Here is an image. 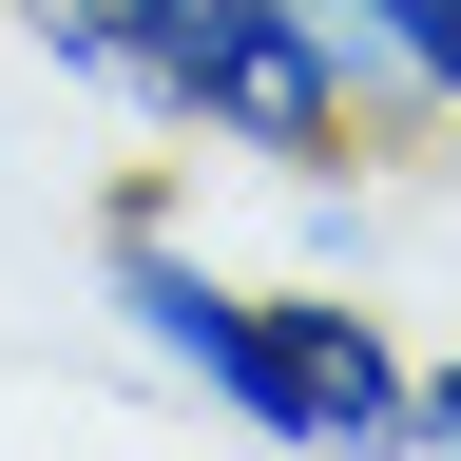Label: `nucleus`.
Returning <instances> with one entry per match:
<instances>
[{
  "label": "nucleus",
  "instance_id": "1",
  "mask_svg": "<svg viewBox=\"0 0 461 461\" xmlns=\"http://www.w3.org/2000/svg\"><path fill=\"white\" fill-rule=\"evenodd\" d=\"M96 327L115 366L212 403L269 461H423V346L366 308V269H230L173 173H115L96 212Z\"/></svg>",
  "mask_w": 461,
  "mask_h": 461
},
{
  "label": "nucleus",
  "instance_id": "3",
  "mask_svg": "<svg viewBox=\"0 0 461 461\" xmlns=\"http://www.w3.org/2000/svg\"><path fill=\"white\" fill-rule=\"evenodd\" d=\"M346 39L384 58V96L423 115V135H461V0H346Z\"/></svg>",
  "mask_w": 461,
  "mask_h": 461
},
{
  "label": "nucleus",
  "instance_id": "4",
  "mask_svg": "<svg viewBox=\"0 0 461 461\" xmlns=\"http://www.w3.org/2000/svg\"><path fill=\"white\" fill-rule=\"evenodd\" d=\"M423 461H461V366H423Z\"/></svg>",
  "mask_w": 461,
  "mask_h": 461
},
{
  "label": "nucleus",
  "instance_id": "2",
  "mask_svg": "<svg viewBox=\"0 0 461 461\" xmlns=\"http://www.w3.org/2000/svg\"><path fill=\"white\" fill-rule=\"evenodd\" d=\"M39 39V77H77L96 115H135L154 154H230V173H366L423 154V115L384 96V58L346 39V0H0Z\"/></svg>",
  "mask_w": 461,
  "mask_h": 461
}]
</instances>
